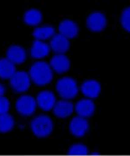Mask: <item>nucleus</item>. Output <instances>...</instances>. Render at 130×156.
I'll use <instances>...</instances> for the list:
<instances>
[{
    "instance_id": "19",
    "label": "nucleus",
    "mask_w": 130,
    "mask_h": 156,
    "mask_svg": "<svg viewBox=\"0 0 130 156\" xmlns=\"http://www.w3.org/2000/svg\"><path fill=\"white\" fill-rule=\"evenodd\" d=\"M55 28L51 25H44V26H37L34 29L32 36L34 37L35 40L38 41H45L51 38L55 35Z\"/></svg>"
},
{
    "instance_id": "2",
    "label": "nucleus",
    "mask_w": 130,
    "mask_h": 156,
    "mask_svg": "<svg viewBox=\"0 0 130 156\" xmlns=\"http://www.w3.org/2000/svg\"><path fill=\"white\" fill-rule=\"evenodd\" d=\"M30 127L35 136L37 138H46L53 132L54 123L50 116L39 115L32 119Z\"/></svg>"
},
{
    "instance_id": "10",
    "label": "nucleus",
    "mask_w": 130,
    "mask_h": 156,
    "mask_svg": "<svg viewBox=\"0 0 130 156\" xmlns=\"http://www.w3.org/2000/svg\"><path fill=\"white\" fill-rule=\"evenodd\" d=\"M75 111L78 115L77 116L83 117V118H90L91 117L96 111V104L91 99L84 98L79 100L74 107Z\"/></svg>"
},
{
    "instance_id": "3",
    "label": "nucleus",
    "mask_w": 130,
    "mask_h": 156,
    "mask_svg": "<svg viewBox=\"0 0 130 156\" xmlns=\"http://www.w3.org/2000/svg\"><path fill=\"white\" fill-rule=\"evenodd\" d=\"M56 89L58 95L63 100L74 99L79 92L76 81L69 76H64L58 79L56 83Z\"/></svg>"
},
{
    "instance_id": "24",
    "label": "nucleus",
    "mask_w": 130,
    "mask_h": 156,
    "mask_svg": "<svg viewBox=\"0 0 130 156\" xmlns=\"http://www.w3.org/2000/svg\"><path fill=\"white\" fill-rule=\"evenodd\" d=\"M5 91H6L5 86L3 83H0V97L5 95Z\"/></svg>"
},
{
    "instance_id": "21",
    "label": "nucleus",
    "mask_w": 130,
    "mask_h": 156,
    "mask_svg": "<svg viewBox=\"0 0 130 156\" xmlns=\"http://www.w3.org/2000/svg\"><path fill=\"white\" fill-rule=\"evenodd\" d=\"M89 154V148L83 144H74L68 151L69 155H87Z\"/></svg>"
},
{
    "instance_id": "23",
    "label": "nucleus",
    "mask_w": 130,
    "mask_h": 156,
    "mask_svg": "<svg viewBox=\"0 0 130 156\" xmlns=\"http://www.w3.org/2000/svg\"><path fill=\"white\" fill-rule=\"evenodd\" d=\"M11 108V102L9 99L4 96L0 97V115H4V114H7Z\"/></svg>"
},
{
    "instance_id": "12",
    "label": "nucleus",
    "mask_w": 130,
    "mask_h": 156,
    "mask_svg": "<svg viewBox=\"0 0 130 156\" xmlns=\"http://www.w3.org/2000/svg\"><path fill=\"white\" fill-rule=\"evenodd\" d=\"M50 47L56 55H65V53L69 50L70 43L69 39L62 35L55 34L51 37Z\"/></svg>"
},
{
    "instance_id": "7",
    "label": "nucleus",
    "mask_w": 130,
    "mask_h": 156,
    "mask_svg": "<svg viewBox=\"0 0 130 156\" xmlns=\"http://www.w3.org/2000/svg\"><path fill=\"white\" fill-rule=\"evenodd\" d=\"M69 128L72 135L77 138H81L83 137L89 131L90 124L87 119L80 116H75L70 121Z\"/></svg>"
},
{
    "instance_id": "11",
    "label": "nucleus",
    "mask_w": 130,
    "mask_h": 156,
    "mask_svg": "<svg viewBox=\"0 0 130 156\" xmlns=\"http://www.w3.org/2000/svg\"><path fill=\"white\" fill-rule=\"evenodd\" d=\"M102 90L101 83L94 79H90L84 81L81 85V92L88 99L97 98Z\"/></svg>"
},
{
    "instance_id": "5",
    "label": "nucleus",
    "mask_w": 130,
    "mask_h": 156,
    "mask_svg": "<svg viewBox=\"0 0 130 156\" xmlns=\"http://www.w3.org/2000/svg\"><path fill=\"white\" fill-rule=\"evenodd\" d=\"M31 84V81L29 76L28 72L19 70L10 79V85L12 90L16 93H24L28 91Z\"/></svg>"
},
{
    "instance_id": "17",
    "label": "nucleus",
    "mask_w": 130,
    "mask_h": 156,
    "mask_svg": "<svg viewBox=\"0 0 130 156\" xmlns=\"http://www.w3.org/2000/svg\"><path fill=\"white\" fill-rule=\"evenodd\" d=\"M23 20L28 26H37L43 21V14L38 9H29L24 12Z\"/></svg>"
},
{
    "instance_id": "1",
    "label": "nucleus",
    "mask_w": 130,
    "mask_h": 156,
    "mask_svg": "<svg viewBox=\"0 0 130 156\" xmlns=\"http://www.w3.org/2000/svg\"><path fill=\"white\" fill-rule=\"evenodd\" d=\"M30 81L37 86H44L51 83L54 75L49 63L44 61L35 62L29 70Z\"/></svg>"
},
{
    "instance_id": "13",
    "label": "nucleus",
    "mask_w": 130,
    "mask_h": 156,
    "mask_svg": "<svg viewBox=\"0 0 130 156\" xmlns=\"http://www.w3.org/2000/svg\"><path fill=\"white\" fill-rule=\"evenodd\" d=\"M59 34L67 39L76 38L79 34V26L76 23L70 19H64L59 23Z\"/></svg>"
},
{
    "instance_id": "20",
    "label": "nucleus",
    "mask_w": 130,
    "mask_h": 156,
    "mask_svg": "<svg viewBox=\"0 0 130 156\" xmlns=\"http://www.w3.org/2000/svg\"><path fill=\"white\" fill-rule=\"evenodd\" d=\"M15 127V119L10 114L0 115V133L7 134L13 130Z\"/></svg>"
},
{
    "instance_id": "9",
    "label": "nucleus",
    "mask_w": 130,
    "mask_h": 156,
    "mask_svg": "<svg viewBox=\"0 0 130 156\" xmlns=\"http://www.w3.org/2000/svg\"><path fill=\"white\" fill-rule=\"evenodd\" d=\"M6 58L15 65L22 64L27 59V52L21 45L12 44L6 50Z\"/></svg>"
},
{
    "instance_id": "22",
    "label": "nucleus",
    "mask_w": 130,
    "mask_h": 156,
    "mask_svg": "<svg viewBox=\"0 0 130 156\" xmlns=\"http://www.w3.org/2000/svg\"><path fill=\"white\" fill-rule=\"evenodd\" d=\"M120 22L122 26V28L124 29L126 31L129 32L130 31V8L127 7L124 9V11H122L121 18H120Z\"/></svg>"
},
{
    "instance_id": "16",
    "label": "nucleus",
    "mask_w": 130,
    "mask_h": 156,
    "mask_svg": "<svg viewBox=\"0 0 130 156\" xmlns=\"http://www.w3.org/2000/svg\"><path fill=\"white\" fill-rule=\"evenodd\" d=\"M51 52V47L45 42L35 40L32 43L30 54L34 59H42L48 56Z\"/></svg>"
},
{
    "instance_id": "4",
    "label": "nucleus",
    "mask_w": 130,
    "mask_h": 156,
    "mask_svg": "<svg viewBox=\"0 0 130 156\" xmlns=\"http://www.w3.org/2000/svg\"><path fill=\"white\" fill-rule=\"evenodd\" d=\"M37 101L33 96L30 95H20L15 103V108L17 113L24 117L32 115L37 109Z\"/></svg>"
},
{
    "instance_id": "15",
    "label": "nucleus",
    "mask_w": 130,
    "mask_h": 156,
    "mask_svg": "<svg viewBox=\"0 0 130 156\" xmlns=\"http://www.w3.org/2000/svg\"><path fill=\"white\" fill-rule=\"evenodd\" d=\"M74 111V104L68 100L57 101L53 108V113L57 118L65 119L69 117Z\"/></svg>"
},
{
    "instance_id": "8",
    "label": "nucleus",
    "mask_w": 130,
    "mask_h": 156,
    "mask_svg": "<svg viewBox=\"0 0 130 156\" xmlns=\"http://www.w3.org/2000/svg\"><path fill=\"white\" fill-rule=\"evenodd\" d=\"M37 105L44 111H50L53 109L57 99L54 93L51 90H42L37 94L36 98Z\"/></svg>"
},
{
    "instance_id": "14",
    "label": "nucleus",
    "mask_w": 130,
    "mask_h": 156,
    "mask_svg": "<svg viewBox=\"0 0 130 156\" xmlns=\"http://www.w3.org/2000/svg\"><path fill=\"white\" fill-rule=\"evenodd\" d=\"M50 66L52 70L61 75L69 71L70 69V61L66 55H55L51 59Z\"/></svg>"
},
{
    "instance_id": "18",
    "label": "nucleus",
    "mask_w": 130,
    "mask_h": 156,
    "mask_svg": "<svg viewBox=\"0 0 130 156\" xmlns=\"http://www.w3.org/2000/svg\"><path fill=\"white\" fill-rule=\"evenodd\" d=\"M16 65L7 58H0V79L10 80L16 73Z\"/></svg>"
},
{
    "instance_id": "6",
    "label": "nucleus",
    "mask_w": 130,
    "mask_h": 156,
    "mask_svg": "<svg viewBox=\"0 0 130 156\" xmlns=\"http://www.w3.org/2000/svg\"><path fill=\"white\" fill-rule=\"evenodd\" d=\"M86 24L88 29L92 32H101L107 27V17L102 12L96 11L87 17Z\"/></svg>"
}]
</instances>
